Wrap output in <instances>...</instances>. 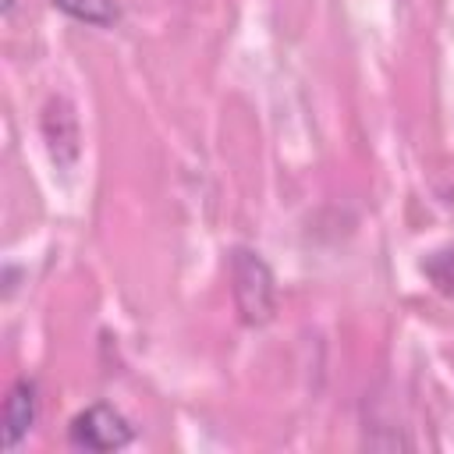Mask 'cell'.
I'll return each mask as SVG.
<instances>
[{"label": "cell", "instance_id": "obj_3", "mask_svg": "<svg viewBox=\"0 0 454 454\" xmlns=\"http://www.w3.org/2000/svg\"><path fill=\"white\" fill-rule=\"evenodd\" d=\"M35 419H39V387L35 380L21 376L7 390V401H4V447L14 450L32 433Z\"/></svg>", "mask_w": 454, "mask_h": 454}, {"label": "cell", "instance_id": "obj_6", "mask_svg": "<svg viewBox=\"0 0 454 454\" xmlns=\"http://www.w3.org/2000/svg\"><path fill=\"white\" fill-rule=\"evenodd\" d=\"M0 7H4V11H11V7H14V0H4V4H0Z\"/></svg>", "mask_w": 454, "mask_h": 454}, {"label": "cell", "instance_id": "obj_5", "mask_svg": "<svg viewBox=\"0 0 454 454\" xmlns=\"http://www.w3.org/2000/svg\"><path fill=\"white\" fill-rule=\"evenodd\" d=\"M422 273L429 277V284H433L440 294L454 298V252H433V255L422 262Z\"/></svg>", "mask_w": 454, "mask_h": 454}, {"label": "cell", "instance_id": "obj_4", "mask_svg": "<svg viewBox=\"0 0 454 454\" xmlns=\"http://www.w3.org/2000/svg\"><path fill=\"white\" fill-rule=\"evenodd\" d=\"M53 7L64 11L67 18L85 21V25H96V28H110L121 18V11H117L114 0H53Z\"/></svg>", "mask_w": 454, "mask_h": 454}, {"label": "cell", "instance_id": "obj_2", "mask_svg": "<svg viewBox=\"0 0 454 454\" xmlns=\"http://www.w3.org/2000/svg\"><path fill=\"white\" fill-rule=\"evenodd\" d=\"M135 440L131 422L110 404H89L67 426V443L78 450H121Z\"/></svg>", "mask_w": 454, "mask_h": 454}, {"label": "cell", "instance_id": "obj_1", "mask_svg": "<svg viewBox=\"0 0 454 454\" xmlns=\"http://www.w3.org/2000/svg\"><path fill=\"white\" fill-rule=\"evenodd\" d=\"M231 280H234V301L245 323L259 326L273 316L277 309V287H273V273L270 266L248 252V248H234L231 255Z\"/></svg>", "mask_w": 454, "mask_h": 454}]
</instances>
